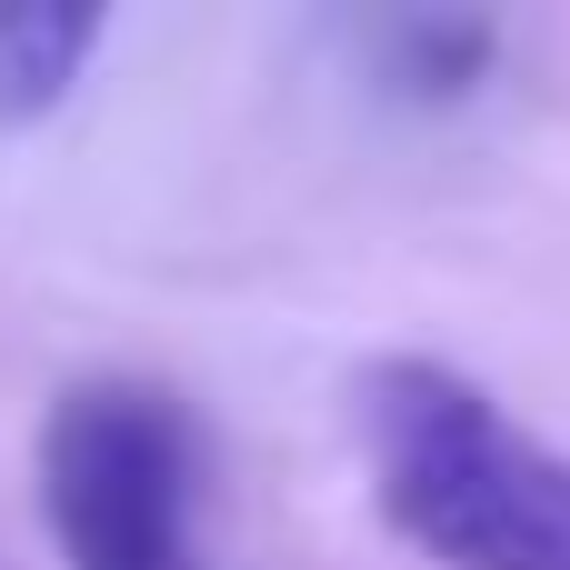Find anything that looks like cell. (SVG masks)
I'll return each mask as SVG.
<instances>
[{"instance_id": "cell-1", "label": "cell", "mask_w": 570, "mask_h": 570, "mask_svg": "<svg viewBox=\"0 0 570 570\" xmlns=\"http://www.w3.org/2000/svg\"><path fill=\"white\" fill-rule=\"evenodd\" d=\"M371 511L431 570H570V451L521 431L471 371L391 351L351 381Z\"/></svg>"}, {"instance_id": "cell-2", "label": "cell", "mask_w": 570, "mask_h": 570, "mask_svg": "<svg viewBox=\"0 0 570 570\" xmlns=\"http://www.w3.org/2000/svg\"><path fill=\"white\" fill-rule=\"evenodd\" d=\"M30 471L60 570H210L200 441L160 381H70L40 421Z\"/></svg>"}, {"instance_id": "cell-3", "label": "cell", "mask_w": 570, "mask_h": 570, "mask_svg": "<svg viewBox=\"0 0 570 570\" xmlns=\"http://www.w3.org/2000/svg\"><path fill=\"white\" fill-rule=\"evenodd\" d=\"M110 40V10H80V0H10L0 10V130H30L50 120L80 70L100 60Z\"/></svg>"}, {"instance_id": "cell-4", "label": "cell", "mask_w": 570, "mask_h": 570, "mask_svg": "<svg viewBox=\"0 0 570 570\" xmlns=\"http://www.w3.org/2000/svg\"><path fill=\"white\" fill-rule=\"evenodd\" d=\"M371 50H381V80H391L401 100H431V110L471 100V90L501 70V30L471 20V10H401V20L371 30Z\"/></svg>"}]
</instances>
